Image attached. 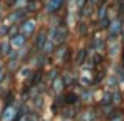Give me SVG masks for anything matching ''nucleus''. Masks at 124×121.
Here are the masks:
<instances>
[{"label": "nucleus", "mask_w": 124, "mask_h": 121, "mask_svg": "<svg viewBox=\"0 0 124 121\" xmlns=\"http://www.w3.org/2000/svg\"><path fill=\"white\" fill-rule=\"evenodd\" d=\"M22 30H24V33H25V35H30L31 32L35 30V21H28V22H25L24 27H22Z\"/></svg>", "instance_id": "nucleus-1"}, {"label": "nucleus", "mask_w": 124, "mask_h": 121, "mask_svg": "<svg viewBox=\"0 0 124 121\" xmlns=\"http://www.w3.org/2000/svg\"><path fill=\"white\" fill-rule=\"evenodd\" d=\"M61 2H63V0H50V2H49L47 9H49V11H55V9L61 5Z\"/></svg>", "instance_id": "nucleus-2"}, {"label": "nucleus", "mask_w": 124, "mask_h": 121, "mask_svg": "<svg viewBox=\"0 0 124 121\" xmlns=\"http://www.w3.org/2000/svg\"><path fill=\"white\" fill-rule=\"evenodd\" d=\"M25 41L24 36H16L14 40H13V46H16V47H19V46H22V42Z\"/></svg>", "instance_id": "nucleus-3"}, {"label": "nucleus", "mask_w": 124, "mask_h": 121, "mask_svg": "<svg viewBox=\"0 0 124 121\" xmlns=\"http://www.w3.org/2000/svg\"><path fill=\"white\" fill-rule=\"evenodd\" d=\"M118 32H119V22L115 21L112 24V33H118Z\"/></svg>", "instance_id": "nucleus-4"}]
</instances>
